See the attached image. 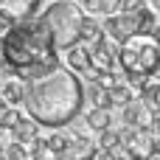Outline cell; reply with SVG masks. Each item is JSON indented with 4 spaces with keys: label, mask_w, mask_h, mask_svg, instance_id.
<instances>
[{
    "label": "cell",
    "mask_w": 160,
    "mask_h": 160,
    "mask_svg": "<svg viewBox=\"0 0 160 160\" xmlns=\"http://www.w3.org/2000/svg\"><path fill=\"white\" fill-rule=\"evenodd\" d=\"M82 76L70 73L65 65H56L39 79L25 82L22 107L31 121H37L45 129H65L82 115L84 93H82Z\"/></svg>",
    "instance_id": "1"
},
{
    "label": "cell",
    "mask_w": 160,
    "mask_h": 160,
    "mask_svg": "<svg viewBox=\"0 0 160 160\" xmlns=\"http://www.w3.org/2000/svg\"><path fill=\"white\" fill-rule=\"evenodd\" d=\"M0 51H3V65H8V70L22 82L39 79L56 65H62L59 48L53 45V37L39 14L17 20L0 37Z\"/></svg>",
    "instance_id": "2"
},
{
    "label": "cell",
    "mask_w": 160,
    "mask_h": 160,
    "mask_svg": "<svg viewBox=\"0 0 160 160\" xmlns=\"http://www.w3.org/2000/svg\"><path fill=\"white\" fill-rule=\"evenodd\" d=\"M118 70L138 93L160 70V39L155 34H129L118 42Z\"/></svg>",
    "instance_id": "3"
},
{
    "label": "cell",
    "mask_w": 160,
    "mask_h": 160,
    "mask_svg": "<svg viewBox=\"0 0 160 160\" xmlns=\"http://www.w3.org/2000/svg\"><path fill=\"white\" fill-rule=\"evenodd\" d=\"M39 17L48 25V31L53 37V45L59 51H65V48L79 42V22L84 17L79 3H73V0H51V3H45Z\"/></svg>",
    "instance_id": "4"
},
{
    "label": "cell",
    "mask_w": 160,
    "mask_h": 160,
    "mask_svg": "<svg viewBox=\"0 0 160 160\" xmlns=\"http://www.w3.org/2000/svg\"><path fill=\"white\" fill-rule=\"evenodd\" d=\"M118 135H121V149H124L127 160H146L155 152V143H152L149 129H132V127H127Z\"/></svg>",
    "instance_id": "5"
},
{
    "label": "cell",
    "mask_w": 160,
    "mask_h": 160,
    "mask_svg": "<svg viewBox=\"0 0 160 160\" xmlns=\"http://www.w3.org/2000/svg\"><path fill=\"white\" fill-rule=\"evenodd\" d=\"M90 68H93V73L118 70V45L107 37H101L96 45H90Z\"/></svg>",
    "instance_id": "6"
},
{
    "label": "cell",
    "mask_w": 160,
    "mask_h": 160,
    "mask_svg": "<svg viewBox=\"0 0 160 160\" xmlns=\"http://www.w3.org/2000/svg\"><path fill=\"white\" fill-rule=\"evenodd\" d=\"M101 25H104V37H107V39H112L115 45H118V42H124L129 34H135V17H132V11L107 14Z\"/></svg>",
    "instance_id": "7"
},
{
    "label": "cell",
    "mask_w": 160,
    "mask_h": 160,
    "mask_svg": "<svg viewBox=\"0 0 160 160\" xmlns=\"http://www.w3.org/2000/svg\"><path fill=\"white\" fill-rule=\"evenodd\" d=\"M62 53H65V68H68L70 73L84 76V79H90V76H93V68H90V48H87V45L76 42V45L65 48Z\"/></svg>",
    "instance_id": "8"
},
{
    "label": "cell",
    "mask_w": 160,
    "mask_h": 160,
    "mask_svg": "<svg viewBox=\"0 0 160 160\" xmlns=\"http://www.w3.org/2000/svg\"><path fill=\"white\" fill-rule=\"evenodd\" d=\"M152 110L141 101V98H135V101H129L124 110H121V118H124V124L127 127H132V129H149V124H152Z\"/></svg>",
    "instance_id": "9"
},
{
    "label": "cell",
    "mask_w": 160,
    "mask_h": 160,
    "mask_svg": "<svg viewBox=\"0 0 160 160\" xmlns=\"http://www.w3.org/2000/svg\"><path fill=\"white\" fill-rule=\"evenodd\" d=\"M22 93H25V82L17 79L8 70L6 79H0V104L3 107H20L22 104Z\"/></svg>",
    "instance_id": "10"
},
{
    "label": "cell",
    "mask_w": 160,
    "mask_h": 160,
    "mask_svg": "<svg viewBox=\"0 0 160 160\" xmlns=\"http://www.w3.org/2000/svg\"><path fill=\"white\" fill-rule=\"evenodd\" d=\"M101 37H104V25H101V20L93 17V14H84L82 22H79V42L90 48V45H96Z\"/></svg>",
    "instance_id": "11"
},
{
    "label": "cell",
    "mask_w": 160,
    "mask_h": 160,
    "mask_svg": "<svg viewBox=\"0 0 160 160\" xmlns=\"http://www.w3.org/2000/svg\"><path fill=\"white\" fill-rule=\"evenodd\" d=\"M107 93H110V104H112V107H118V110H124L129 101H135V98H138V90H135L132 84H127L124 79H121V82H115Z\"/></svg>",
    "instance_id": "12"
},
{
    "label": "cell",
    "mask_w": 160,
    "mask_h": 160,
    "mask_svg": "<svg viewBox=\"0 0 160 160\" xmlns=\"http://www.w3.org/2000/svg\"><path fill=\"white\" fill-rule=\"evenodd\" d=\"M84 124H87L90 132H104V129L112 127V112L104 110V107H90L84 112Z\"/></svg>",
    "instance_id": "13"
},
{
    "label": "cell",
    "mask_w": 160,
    "mask_h": 160,
    "mask_svg": "<svg viewBox=\"0 0 160 160\" xmlns=\"http://www.w3.org/2000/svg\"><path fill=\"white\" fill-rule=\"evenodd\" d=\"M0 14L8 17L11 22L25 20V17H37V14L31 11V3H28V0H0Z\"/></svg>",
    "instance_id": "14"
},
{
    "label": "cell",
    "mask_w": 160,
    "mask_h": 160,
    "mask_svg": "<svg viewBox=\"0 0 160 160\" xmlns=\"http://www.w3.org/2000/svg\"><path fill=\"white\" fill-rule=\"evenodd\" d=\"M82 93H84V101H87L90 107H104V110H112L107 87H101V84H96V82H87V84H82Z\"/></svg>",
    "instance_id": "15"
},
{
    "label": "cell",
    "mask_w": 160,
    "mask_h": 160,
    "mask_svg": "<svg viewBox=\"0 0 160 160\" xmlns=\"http://www.w3.org/2000/svg\"><path fill=\"white\" fill-rule=\"evenodd\" d=\"M37 135H39V124L31 121L28 115H20V121H17L14 129H11V138H14L17 143H31Z\"/></svg>",
    "instance_id": "16"
},
{
    "label": "cell",
    "mask_w": 160,
    "mask_h": 160,
    "mask_svg": "<svg viewBox=\"0 0 160 160\" xmlns=\"http://www.w3.org/2000/svg\"><path fill=\"white\" fill-rule=\"evenodd\" d=\"M132 17H135V34H152L155 25H158V17H155V11H152L149 6L135 8Z\"/></svg>",
    "instance_id": "17"
},
{
    "label": "cell",
    "mask_w": 160,
    "mask_h": 160,
    "mask_svg": "<svg viewBox=\"0 0 160 160\" xmlns=\"http://www.w3.org/2000/svg\"><path fill=\"white\" fill-rule=\"evenodd\" d=\"M138 98L152 110V112H160V82H146L138 93Z\"/></svg>",
    "instance_id": "18"
},
{
    "label": "cell",
    "mask_w": 160,
    "mask_h": 160,
    "mask_svg": "<svg viewBox=\"0 0 160 160\" xmlns=\"http://www.w3.org/2000/svg\"><path fill=\"white\" fill-rule=\"evenodd\" d=\"M115 146H121V135H118V129H104V132H98V141H96V149H101V152H110V149H115Z\"/></svg>",
    "instance_id": "19"
},
{
    "label": "cell",
    "mask_w": 160,
    "mask_h": 160,
    "mask_svg": "<svg viewBox=\"0 0 160 160\" xmlns=\"http://www.w3.org/2000/svg\"><path fill=\"white\" fill-rule=\"evenodd\" d=\"M45 146H48V152L56 158V155L68 152V135H62L59 129H53V135H48V138H45Z\"/></svg>",
    "instance_id": "20"
},
{
    "label": "cell",
    "mask_w": 160,
    "mask_h": 160,
    "mask_svg": "<svg viewBox=\"0 0 160 160\" xmlns=\"http://www.w3.org/2000/svg\"><path fill=\"white\" fill-rule=\"evenodd\" d=\"M3 158H6V160H22V158H28V149H25V143H17V141H11V143H6V149H3Z\"/></svg>",
    "instance_id": "21"
},
{
    "label": "cell",
    "mask_w": 160,
    "mask_h": 160,
    "mask_svg": "<svg viewBox=\"0 0 160 160\" xmlns=\"http://www.w3.org/2000/svg\"><path fill=\"white\" fill-rule=\"evenodd\" d=\"M11 25H14V22H11L8 17H3V14H0V37H3V34H6V31H8Z\"/></svg>",
    "instance_id": "22"
},
{
    "label": "cell",
    "mask_w": 160,
    "mask_h": 160,
    "mask_svg": "<svg viewBox=\"0 0 160 160\" xmlns=\"http://www.w3.org/2000/svg\"><path fill=\"white\" fill-rule=\"evenodd\" d=\"M146 6H149V8H152V11H158V8H160V0H149V3H146Z\"/></svg>",
    "instance_id": "23"
},
{
    "label": "cell",
    "mask_w": 160,
    "mask_h": 160,
    "mask_svg": "<svg viewBox=\"0 0 160 160\" xmlns=\"http://www.w3.org/2000/svg\"><path fill=\"white\" fill-rule=\"evenodd\" d=\"M146 160H160V149H155V152H152V155H149Z\"/></svg>",
    "instance_id": "24"
},
{
    "label": "cell",
    "mask_w": 160,
    "mask_h": 160,
    "mask_svg": "<svg viewBox=\"0 0 160 160\" xmlns=\"http://www.w3.org/2000/svg\"><path fill=\"white\" fill-rule=\"evenodd\" d=\"M0 68H3V51H0Z\"/></svg>",
    "instance_id": "25"
},
{
    "label": "cell",
    "mask_w": 160,
    "mask_h": 160,
    "mask_svg": "<svg viewBox=\"0 0 160 160\" xmlns=\"http://www.w3.org/2000/svg\"><path fill=\"white\" fill-rule=\"evenodd\" d=\"M22 160H31V158H22Z\"/></svg>",
    "instance_id": "26"
}]
</instances>
